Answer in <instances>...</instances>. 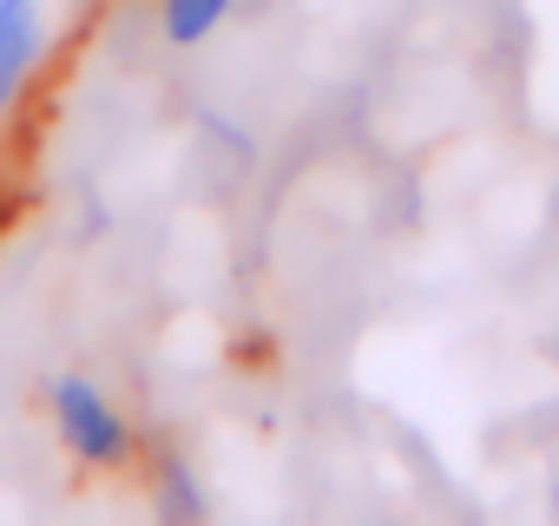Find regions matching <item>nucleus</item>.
Returning <instances> with one entry per match:
<instances>
[{"label":"nucleus","mask_w":559,"mask_h":526,"mask_svg":"<svg viewBox=\"0 0 559 526\" xmlns=\"http://www.w3.org/2000/svg\"><path fill=\"white\" fill-rule=\"evenodd\" d=\"M552 356H559V336H552Z\"/></svg>","instance_id":"4"},{"label":"nucleus","mask_w":559,"mask_h":526,"mask_svg":"<svg viewBox=\"0 0 559 526\" xmlns=\"http://www.w3.org/2000/svg\"><path fill=\"white\" fill-rule=\"evenodd\" d=\"M230 0H165V40L171 47H198L217 21H224Z\"/></svg>","instance_id":"3"},{"label":"nucleus","mask_w":559,"mask_h":526,"mask_svg":"<svg viewBox=\"0 0 559 526\" xmlns=\"http://www.w3.org/2000/svg\"><path fill=\"white\" fill-rule=\"evenodd\" d=\"M40 53V8L34 0H0V106H14L21 80Z\"/></svg>","instance_id":"2"},{"label":"nucleus","mask_w":559,"mask_h":526,"mask_svg":"<svg viewBox=\"0 0 559 526\" xmlns=\"http://www.w3.org/2000/svg\"><path fill=\"white\" fill-rule=\"evenodd\" d=\"M53 428L67 441V454L80 467H126L132 461V421L86 382V375H60L53 382Z\"/></svg>","instance_id":"1"}]
</instances>
